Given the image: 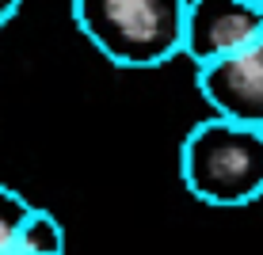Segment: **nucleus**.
<instances>
[{"label": "nucleus", "instance_id": "nucleus-1", "mask_svg": "<svg viewBox=\"0 0 263 255\" xmlns=\"http://www.w3.org/2000/svg\"><path fill=\"white\" fill-rule=\"evenodd\" d=\"M187 0H69L77 31L115 69H160L179 57Z\"/></svg>", "mask_w": 263, "mask_h": 255}, {"label": "nucleus", "instance_id": "nucleus-2", "mask_svg": "<svg viewBox=\"0 0 263 255\" xmlns=\"http://www.w3.org/2000/svg\"><path fill=\"white\" fill-rule=\"evenodd\" d=\"M183 187L206 206H248L263 198V126L210 114L183 138Z\"/></svg>", "mask_w": 263, "mask_h": 255}, {"label": "nucleus", "instance_id": "nucleus-3", "mask_svg": "<svg viewBox=\"0 0 263 255\" xmlns=\"http://www.w3.org/2000/svg\"><path fill=\"white\" fill-rule=\"evenodd\" d=\"M263 34L259 0H187L183 8V46L179 57L206 65L248 46Z\"/></svg>", "mask_w": 263, "mask_h": 255}, {"label": "nucleus", "instance_id": "nucleus-4", "mask_svg": "<svg viewBox=\"0 0 263 255\" xmlns=\"http://www.w3.org/2000/svg\"><path fill=\"white\" fill-rule=\"evenodd\" d=\"M195 88L210 114L263 126V34L217 61L195 65Z\"/></svg>", "mask_w": 263, "mask_h": 255}, {"label": "nucleus", "instance_id": "nucleus-5", "mask_svg": "<svg viewBox=\"0 0 263 255\" xmlns=\"http://www.w3.org/2000/svg\"><path fill=\"white\" fill-rule=\"evenodd\" d=\"M61 251H65V225L50 209L31 206L15 229L12 255H61Z\"/></svg>", "mask_w": 263, "mask_h": 255}, {"label": "nucleus", "instance_id": "nucleus-6", "mask_svg": "<svg viewBox=\"0 0 263 255\" xmlns=\"http://www.w3.org/2000/svg\"><path fill=\"white\" fill-rule=\"evenodd\" d=\"M27 209H31V202H27L20 190L0 183V255H12L15 229H20V221L27 217Z\"/></svg>", "mask_w": 263, "mask_h": 255}, {"label": "nucleus", "instance_id": "nucleus-7", "mask_svg": "<svg viewBox=\"0 0 263 255\" xmlns=\"http://www.w3.org/2000/svg\"><path fill=\"white\" fill-rule=\"evenodd\" d=\"M20 4L23 0H0V27H8L15 19V12H20Z\"/></svg>", "mask_w": 263, "mask_h": 255}, {"label": "nucleus", "instance_id": "nucleus-8", "mask_svg": "<svg viewBox=\"0 0 263 255\" xmlns=\"http://www.w3.org/2000/svg\"><path fill=\"white\" fill-rule=\"evenodd\" d=\"M259 4H263V0H259Z\"/></svg>", "mask_w": 263, "mask_h": 255}]
</instances>
